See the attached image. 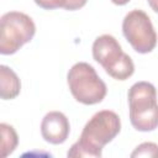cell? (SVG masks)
Masks as SVG:
<instances>
[{
	"label": "cell",
	"mask_w": 158,
	"mask_h": 158,
	"mask_svg": "<svg viewBox=\"0 0 158 158\" xmlns=\"http://www.w3.org/2000/svg\"><path fill=\"white\" fill-rule=\"evenodd\" d=\"M121 130V121L116 112L101 110L85 123L79 139L68 151V157H101L102 147L111 142Z\"/></svg>",
	"instance_id": "6da1fadb"
},
{
	"label": "cell",
	"mask_w": 158,
	"mask_h": 158,
	"mask_svg": "<svg viewBox=\"0 0 158 158\" xmlns=\"http://www.w3.org/2000/svg\"><path fill=\"white\" fill-rule=\"evenodd\" d=\"M128 105L130 121L136 130L148 132L158 127L157 91L153 84L135 83L128 90Z\"/></svg>",
	"instance_id": "7a4b0ae2"
},
{
	"label": "cell",
	"mask_w": 158,
	"mask_h": 158,
	"mask_svg": "<svg viewBox=\"0 0 158 158\" xmlns=\"http://www.w3.org/2000/svg\"><path fill=\"white\" fill-rule=\"evenodd\" d=\"M67 79L72 95L77 101L84 105L99 104L106 96V84L89 63H75L69 69Z\"/></svg>",
	"instance_id": "3957f363"
},
{
	"label": "cell",
	"mask_w": 158,
	"mask_h": 158,
	"mask_svg": "<svg viewBox=\"0 0 158 158\" xmlns=\"http://www.w3.org/2000/svg\"><path fill=\"white\" fill-rule=\"evenodd\" d=\"M36 33L32 19L19 11H9L0 21V53L14 54L30 42Z\"/></svg>",
	"instance_id": "277c9868"
},
{
	"label": "cell",
	"mask_w": 158,
	"mask_h": 158,
	"mask_svg": "<svg viewBox=\"0 0 158 158\" xmlns=\"http://www.w3.org/2000/svg\"><path fill=\"white\" fill-rule=\"evenodd\" d=\"M122 32L132 48L138 53H149L157 44V33L149 16L135 9L130 11L122 22Z\"/></svg>",
	"instance_id": "5b68a950"
},
{
	"label": "cell",
	"mask_w": 158,
	"mask_h": 158,
	"mask_svg": "<svg viewBox=\"0 0 158 158\" xmlns=\"http://www.w3.org/2000/svg\"><path fill=\"white\" fill-rule=\"evenodd\" d=\"M122 56L120 43L111 35H101L93 43V57L106 73L121 60Z\"/></svg>",
	"instance_id": "8992f818"
},
{
	"label": "cell",
	"mask_w": 158,
	"mask_h": 158,
	"mask_svg": "<svg viewBox=\"0 0 158 158\" xmlns=\"http://www.w3.org/2000/svg\"><path fill=\"white\" fill-rule=\"evenodd\" d=\"M69 130V121L60 111H51L46 114L41 122V135L46 142L52 144H60L65 142Z\"/></svg>",
	"instance_id": "52a82bcc"
},
{
	"label": "cell",
	"mask_w": 158,
	"mask_h": 158,
	"mask_svg": "<svg viewBox=\"0 0 158 158\" xmlns=\"http://www.w3.org/2000/svg\"><path fill=\"white\" fill-rule=\"evenodd\" d=\"M21 90V83L17 74L7 65H0V95L2 100L15 99Z\"/></svg>",
	"instance_id": "ba28073f"
},
{
	"label": "cell",
	"mask_w": 158,
	"mask_h": 158,
	"mask_svg": "<svg viewBox=\"0 0 158 158\" xmlns=\"http://www.w3.org/2000/svg\"><path fill=\"white\" fill-rule=\"evenodd\" d=\"M0 131H1V157H7L15 151L19 143L17 133L12 126L5 122L0 123Z\"/></svg>",
	"instance_id": "9c48e42d"
},
{
	"label": "cell",
	"mask_w": 158,
	"mask_h": 158,
	"mask_svg": "<svg viewBox=\"0 0 158 158\" xmlns=\"http://www.w3.org/2000/svg\"><path fill=\"white\" fill-rule=\"evenodd\" d=\"M133 72H135V64H133L131 57L128 54L123 53L121 60L111 70H109L107 74L116 80H126L133 74Z\"/></svg>",
	"instance_id": "30bf717a"
},
{
	"label": "cell",
	"mask_w": 158,
	"mask_h": 158,
	"mask_svg": "<svg viewBox=\"0 0 158 158\" xmlns=\"http://www.w3.org/2000/svg\"><path fill=\"white\" fill-rule=\"evenodd\" d=\"M131 157H148V158H157L158 157V144L153 142H143L135 148L131 153Z\"/></svg>",
	"instance_id": "8fae6325"
},
{
	"label": "cell",
	"mask_w": 158,
	"mask_h": 158,
	"mask_svg": "<svg viewBox=\"0 0 158 158\" xmlns=\"http://www.w3.org/2000/svg\"><path fill=\"white\" fill-rule=\"evenodd\" d=\"M35 2L44 10L64 7V5H65V0H35Z\"/></svg>",
	"instance_id": "7c38bea8"
},
{
	"label": "cell",
	"mask_w": 158,
	"mask_h": 158,
	"mask_svg": "<svg viewBox=\"0 0 158 158\" xmlns=\"http://www.w3.org/2000/svg\"><path fill=\"white\" fill-rule=\"evenodd\" d=\"M85 4H86V0H65V5L63 9L69 10V11H74V10L81 9Z\"/></svg>",
	"instance_id": "4fadbf2b"
},
{
	"label": "cell",
	"mask_w": 158,
	"mask_h": 158,
	"mask_svg": "<svg viewBox=\"0 0 158 158\" xmlns=\"http://www.w3.org/2000/svg\"><path fill=\"white\" fill-rule=\"evenodd\" d=\"M148 5L151 6V9L156 12H158V0H147Z\"/></svg>",
	"instance_id": "5bb4252c"
},
{
	"label": "cell",
	"mask_w": 158,
	"mask_h": 158,
	"mask_svg": "<svg viewBox=\"0 0 158 158\" xmlns=\"http://www.w3.org/2000/svg\"><path fill=\"white\" fill-rule=\"evenodd\" d=\"M111 1H112L115 5H126L130 0H111Z\"/></svg>",
	"instance_id": "9a60e30c"
}]
</instances>
